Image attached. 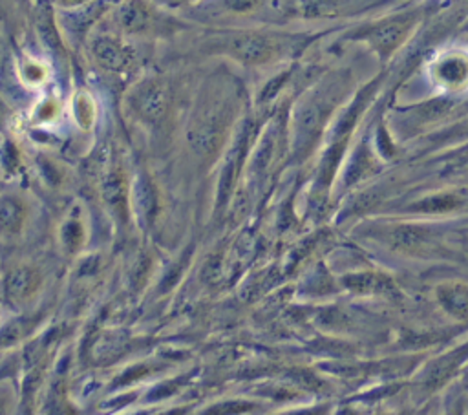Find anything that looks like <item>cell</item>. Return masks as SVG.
<instances>
[{
  "instance_id": "1",
  "label": "cell",
  "mask_w": 468,
  "mask_h": 415,
  "mask_svg": "<svg viewBox=\"0 0 468 415\" xmlns=\"http://www.w3.org/2000/svg\"><path fill=\"white\" fill-rule=\"evenodd\" d=\"M225 54L243 65H266L280 54V40L262 31H236L218 40Z\"/></svg>"
},
{
  "instance_id": "2",
  "label": "cell",
  "mask_w": 468,
  "mask_h": 415,
  "mask_svg": "<svg viewBox=\"0 0 468 415\" xmlns=\"http://www.w3.org/2000/svg\"><path fill=\"white\" fill-rule=\"evenodd\" d=\"M413 28L410 15L386 19L366 30L362 39L366 40L381 59H390L395 51L408 40Z\"/></svg>"
},
{
  "instance_id": "3",
  "label": "cell",
  "mask_w": 468,
  "mask_h": 415,
  "mask_svg": "<svg viewBox=\"0 0 468 415\" xmlns=\"http://www.w3.org/2000/svg\"><path fill=\"white\" fill-rule=\"evenodd\" d=\"M171 93L162 81H145L132 93V107L141 119L148 123H160L169 110Z\"/></svg>"
},
{
  "instance_id": "4",
  "label": "cell",
  "mask_w": 468,
  "mask_h": 415,
  "mask_svg": "<svg viewBox=\"0 0 468 415\" xmlns=\"http://www.w3.org/2000/svg\"><path fill=\"white\" fill-rule=\"evenodd\" d=\"M116 24L125 33H148L160 28L162 15L148 0H125L116 10Z\"/></svg>"
},
{
  "instance_id": "5",
  "label": "cell",
  "mask_w": 468,
  "mask_h": 415,
  "mask_svg": "<svg viewBox=\"0 0 468 415\" xmlns=\"http://www.w3.org/2000/svg\"><path fill=\"white\" fill-rule=\"evenodd\" d=\"M434 81L446 90H463L468 86V56L450 51L432 65Z\"/></svg>"
},
{
  "instance_id": "6",
  "label": "cell",
  "mask_w": 468,
  "mask_h": 415,
  "mask_svg": "<svg viewBox=\"0 0 468 415\" xmlns=\"http://www.w3.org/2000/svg\"><path fill=\"white\" fill-rule=\"evenodd\" d=\"M92 49L95 61L109 72H123L132 65L134 59L128 46H125L119 39L109 35L97 37Z\"/></svg>"
},
{
  "instance_id": "7",
  "label": "cell",
  "mask_w": 468,
  "mask_h": 415,
  "mask_svg": "<svg viewBox=\"0 0 468 415\" xmlns=\"http://www.w3.org/2000/svg\"><path fill=\"white\" fill-rule=\"evenodd\" d=\"M436 298L445 313L455 321H468V284L443 282L436 287Z\"/></svg>"
},
{
  "instance_id": "8",
  "label": "cell",
  "mask_w": 468,
  "mask_h": 415,
  "mask_svg": "<svg viewBox=\"0 0 468 415\" xmlns=\"http://www.w3.org/2000/svg\"><path fill=\"white\" fill-rule=\"evenodd\" d=\"M344 289L355 295H388L393 291V280L386 273L377 271H360L342 277Z\"/></svg>"
},
{
  "instance_id": "9",
  "label": "cell",
  "mask_w": 468,
  "mask_h": 415,
  "mask_svg": "<svg viewBox=\"0 0 468 415\" xmlns=\"http://www.w3.org/2000/svg\"><path fill=\"white\" fill-rule=\"evenodd\" d=\"M461 205L463 199L455 192H437L411 203L406 211L418 215H446L459 209Z\"/></svg>"
},
{
  "instance_id": "10",
  "label": "cell",
  "mask_w": 468,
  "mask_h": 415,
  "mask_svg": "<svg viewBox=\"0 0 468 415\" xmlns=\"http://www.w3.org/2000/svg\"><path fill=\"white\" fill-rule=\"evenodd\" d=\"M22 205L13 198H0V233L15 234L22 227Z\"/></svg>"
},
{
  "instance_id": "11",
  "label": "cell",
  "mask_w": 468,
  "mask_h": 415,
  "mask_svg": "<svg viewBox=\"0 0 468 415\" xmlns=\"http://www.w3.org/2000/svg\"><path fill=\"white\" fill-rule=\"evenodd\" d=\"M425 242H427V236L415 227H397L388 233V243L393 249L404 251V252L421 249L425 245Z\"/></svg>"
},
{
  "instance_id": "12",
  "label": "cell",
  "mask_w": 468,
  "mask_h": 415,
  "mask_svg": "<svg viewBox=\"0 0 468 415\" xmlns=\"http://www.w3.org/2000/svg\"><path fill=\"white\" fill-rule=\"evenodd\" d=\"M72 109H74V116H75L79 127L88 130L95 121V102H93V99L86 92H79L74 97Z\"/></svg>"
},
{
  "instance_id": "13",
  "label": "cell",
  "mask_w": 468,
  "mask_h": 415,
  "mask_svg": "<svg viewBox=\"0 0 468 415\" xmlns=\"http://www.w3.org/2000/svg\"><path fill=\"white\" fill-rule=\"evenodd\" d=\"M209 3H213V6L227 13L249 15L254 13L258 8H262L264 0H209Z\"/></svg>"
},
{
  "instance_id": "14",
  "label": "cell",
  "mask_w": 468,
  "mask_h": 415,
  "mask_svg": "<svg viewBox=\"0 0 468 415\" xmlns=\"http://www.w3.org/2000/svg\"><path fill=\"white\" fill-rule=\"evenodd\" d=\"M37 286V277L33 271L21 269L12 275L10 278V293L17 298H24L35 291Z\"/></svg>"
},
{
  "instance_id": "15",
  "label": "cell",
  "mask_w": 468,
  "mask_h": 415,
  "mask_svg": "<svg viewBox=\"0 0 468 415\" xmlns=\"http://www.w3.org/2000/svg\"><path fill=\"white\" fill-rule=\"evenodd\" d=\"M22 77L30 84H39L46 77V70L42 66H39L37 63H26L22 66Z\"/></svg>"
},
{
  "instance_id": "16",
  "label": "cell",
  "mask_w": 468,
  "mask_h": 415,
  "mask_svg": "<svg viewBox=\"0 0 468 415\" xmlns=\"http://www.w3.org/2000/svg\"><path fill=\"white\" fill-rule=\"evenodd\" d=\"M148 183L145 181H137L136 185V194H137V199H154V194L150 192V189H146ZM154 203L152 201H139L137 203V209H141L143 213H150L152 211Z\"/></svg>"
},
{
  "instance_id": "17",
  "label": "cell",
  "mask_w": 468,
  "mask_h": 415,
  "mask_svg": "<svg viewBox=\"0 0 468 415\" xmlns=\"http://www.w3.org/2000/svg\"><path fill=\"white\" fill-rule=\"evenodd\" d=\"M56 116V102L46 101L44 105L39 109V119H51Z\"/></svg>"
},
{
  "instance_id": "18",
  "label": "cell",
  "mask_w": 468,
  "mask_h": 415,
  "mask_svg": "<svg viewBox=\"0 0 468 415\" xmlns=\"http://www.w3.org/2000/svg\"><path fill=\"white\" fill-rule=\"evenodd\" d=\"M54 3L63 6V8H75V6H81L84 3H90V0H54Z\"/></svg>"
},
{
  "instance_id": "19",
  "label": "cell",
  "mask_w": 468,
  "mask_h": 415,
  "mask_svg": "<svg viewBox=\"0 0 468 415\" xmlns=\"http://www.w3.org/2000/svg\"><path fill=\"white\" fill-rule=\"evenodd\" d=\"M165 4H187V3H196V0H163Z\"/></svg>"
}]
</instances>
